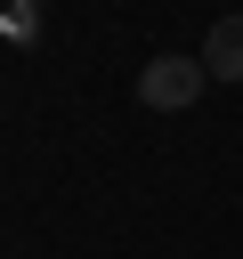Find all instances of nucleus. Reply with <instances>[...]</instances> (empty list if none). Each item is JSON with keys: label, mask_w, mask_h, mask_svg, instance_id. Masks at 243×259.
<instances>
[{"label": "nucleus", "mask_w": 243, "mask_h": 259, "mask_svg": "<svg viewBox=\"0 0 243 259\" xmlns=\"http://www.w3.org/2000/svg\"><path fill=\"white\" fill-rule=\"evenodd\" d=\"M202 57H154L146 73H138V105H154V113H186L194 97H202Z\"/></svg>", "instance_id": "f257e3e1"}, {"label": "nucleus", "mask_w": 243, "mask_h": 259, "mask_svg": "<svg viewBox=\"0 0 243 259\" xmlns=\"http://www.w3.org/2000/svg\"><path fill=\"white\" fill-rule=\"evenodd\" d=\"M202 73L211 81H243V16H219L202 32Z\"/></svg>", "instance_id": "f03ea898"}]
</instances>
